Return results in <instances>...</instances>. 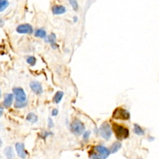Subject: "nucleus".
I'll return each instance as SVG.
<instances>
[{
    "instance_id": "nucleus-18",
    "label": "nucleus",
    "mask_w": 159,
    "mask_h": 159,
    "mask_svg": "<svg viewBox=\"0 0 159 159\" xmlns=\"http://www.w3.org/2000/svg\"><path fill=\"white\" fill-rule=\"evenodd\" d=\"M46 34H47L46 31L43 29H39V30H36L35 33H34V36L36 37H39V38H45Z\"/></svg>"
},
{
    "instance_id": "nucleus-25",
    "label": "nucleus",
    "mask_w": 159,
    "mask_h": 159,
    "mask_svg": "<svg viewBox=\"0 0 159 159\" xmlns=\"http://www.w3.org/2000/svg\"><path fill=\"white\" fill-rule=\"evenodd\" d=\"M53 126H54V124H53V122L52 120H51V118H48V127H52Z\"/></svg>"
},
{
    "instance_id": "nucleus-2",
    "label": "nucleus",
    "mask_w": 159,
    "mask_h": 159,
    "mask_svg": "<svg viewBox=\"0 0 159 159\" xmlns=\"http://www.w3.org/2000/svg\"><path fill=\"white\" fill-rule=\"evenodd\" d=\"M113 130L116 138L118 139L122 140L127 138L129 136V130L127 128L120 125H118L116 123L113 124Z\"/></svg>"
},
{
    "instance_id": "nucleus-19",
    "label": "nucleus",
    "mask_w": 159,
    "mask_h": 159,
    "mask_svg": "<svg viewBox=\"0 0 159 159\" xmlns=\"http://www.w3.org/2000/svg\"><path fill=\"white\" fill-rule=\"evenodd\" d=\"M8 0H0V11H3L8 6Z\"/></svg>"
},
{
    "instance_id": "nucleus-8",
    "label": "nucleus",
    "mask_w": 159,
    "mask_h": 159,
    "mask_svg": "<svg viewBox=\"0 0 159 159\" xmlns=\"http://www.w3.org/2000/svg\"><path fill=\"white\" fill-rule=\"evenodd\" d=\"M16 149L17 153L18 156L21 158H25L27 156V152H26L24 148V144L21 143H17L16 144Z\"/></svg>"
},
{
    "instance_id": "nucleus-12",
    "label": "nucleus",
    "mask_w": 159,
    "mask_h": 159,
    "mask_svg": "<svg viewBox=\"0 0 159 159\" xmlns=\"http://www.w3.org/2000/svg\"><path fill=\"white\" fill-rule=\"evenodd\" d=\"M56 37L55 34H54V33L50 34L47 38V42H49L51 44L53 48H56L57 47V45L56 43Z\"/></svg>"
},
{
    "instance_id": "nucleus-23",
    "label": "nucleus",
    "mask_w": 159,
    "mask_h": 159,
    "mask_svg": "<svg viewBox=\"0 0 159 159\" xmlns=\"http://www.w3.org/2000/svg\"><path fill=\"white\" fill-rule=\"evenodd\" d=\"M90 135V131H87V132H84V140H87L89 139Z\"/></svg>"
},
{
    "instance_id": "nucleus-7",
    "label": "nucleus",
    "mask_w": 159,
    "mask_h": 159,
    "mask_svg": "<svg viewBox=\"0 0 159 159\" xmlns=\"http://www.w3.org/2000/svg\"><path fill=\"white\" fill-rule=\"evenodd\" d=\"M16 31L20 34H31L33 32L32 26L28 24L19 25L17 28Z\"/></svg>"
},
{
    "instance_id": "nucleus-27",
    "label": "nucleus",
    "mask_w": 159,
    "mask_h": 159,
    "mask_svg": "<svg viewBox=\"0 0 159 159\" xmlns=\"http://www.w3.org/2000/svg\"><path fill=\"white\" fill-rule=\"evenodd\" d=\"M2 115V108H1V115Z\"/></svg>"
},
{
    "instance_id": "nucleus-14",
    "label": "nucleus",
    "mask_w": 159,
    "mask_h": 159,
    "mask_svg": "<svg viewBox=\"0 0 159 159\" xmlns=\"http://www.w3.org/2000/svg\"><path fill=\"white\" fill-rule=\"evenodd\" d=\"M26 120L32 124H34L38 121V117L34 113H30L26 116Z\"/></svg>"
},
{
    "instance_id": "nucleus-5",
    "label": "nucleus",
    "mask_w": 159,
    "mask_h": 159,
    "mask_svg": "<svg viewBox=\"0 0 159 159\" xmlns=\"http://www.w3.org/2000/svg\"><path fill=\"white\" fill-rule=\"evenodd\" d=\"M99 133L101 136L106 140H109L111 138L112 132L110 125L107 122H104L99 128Z\"/></svg>"
},
{
    "instance_id": "nucleus-21",
    "label": "nucleus",
    "mask_w": 159,
    "mask_h": 159,
    "mask_svg": "<svg viewBox=\"0 0 159 159\" xmlns=\"http://www.w3.org/2000/svg\"><path fill=\"white\" fill-rule=\"evenodd\" d=\"M69 2L70 5L72 6L74 10L76 11L78 9V5L76 2V0H69Z\"/></svg>"
},
{
    "instance_id": "nucleus-9",
    "label": "nucleus",
    "mask_w": 159,
    "mask_h": 159,
    "mask_svg": "<svg viewBox=\"0 0 159 159\" xmlns=\"http://www.w3.org/2000/svg\"><path fill=\"white\" fill-rule=\"evenodd\" d=\"M30 87L36 94H41L43 92V89L40 84L38 82H32L30 83Z\"/></svg>"
},
{
    "instance_id": "nucleus-1",
    "label": "nucleus",
    "mask_w": 159,
    "mask_h": 159,
    "mask_svg": "<svg viewBox=\"0 0 159 159\" xmlns=\"http://www.w3.org/2000/svg\"><path fill=\"white\" fill-rule=\"evenodd\" d=\"M94 151L89 153L91 159H106L111 153L110 150L103 146L98 145L94 147Z\"/></svg>"
},
{
    "instance_id": "nucleus-16",
    "label": "nucleus",
    "mask_w": 159,
    "mask_h": 159,
    "mask_svg": "<svg viewBox=\"0 0 159 159\" xmlns=\"http://www.w3.org/2000/svg\"><path fill=\"white\" fill-rule=\"evenodd\" d=\"M5 154L8 159H12L14 157V151H13L12 148L10 147L6 148L5 150Z\"/></svg>"
},
{
    "instance_id": "nucleus-26",
    "label": "nucleus",
    "mask_w": 159,
    "mask_h": 159,
    "mask_svg": "<svg viewBox=\"0 0 159 159\" xmlns=\"http://www.w3.org/2000/svg\"><path fill=\"white\" fill-rule=\"evenodd\" d=\"M77 19H77V17H76V16H75V17H74V18H73V20H74V22H76L77 21Z\"/></svg>"
},
{
    "instance_id": "nucleus-4",
    "label": "nucleus",
    "mask_w": 159,
    "mask_h": 159,
    "mask_svg": "<svg viewBox=\"0 0 159 159\" xmlns=\"http://www.w3.org/2000/svg\"><path fill=\"white\" fill-rule=\"evenodd\" d=\"M130 117L129 112L122 108H117L113 113V118L116 120H129Z\"/></svg>"
},
{
    "instance_id": "nucleus-13",
    "label": "nucleus",
    "mask_w": 159,
    "mask_h": 159,
    "mask_svg": "<svg viewBox=\"0 0 159 159\" xmlns=\"http://www.w3.org/2000/svg\"><path fill=\"white\" fill-rule=\"evenodd\" d=\"M120 148H121V143L118 141H116L112 144V145L111 146V147L110 148V150L111 153H115L120 150Z\"/></svg>"
},
{
    "instance_id": "nucleus-15",
    "label": "nucleus",
    "mask_w": 159,
    "mask_h": 159,
    "mask_svg": "<svg viewBox=\"0 0 159 159\" xmlns=\"http://www.w3.org/2000/svg\"><path fill=\"white\" fill-rule=\"evenodd\" d=\"M64 96V93L62 92V91H58L57 92L54 97V99H53V101H54V102L56 104H59L61 101L62 100V98Z\"/></svg>"
},
{
    "instance_id": "nucleus-17",
    "label": "nucleus",
    "mask_w": 159,
    "mask_h": 159,
    "mask_svg": "<svg viewBox=\"0 0 159 159\" xmlns=\"http://www.w3.org/2000/svg\"><path fill=\"white\" fill-rule=\"evenodd\" d=\"M134 132L135 134L139 136H143L144 134V132L143 129L137 124H135L134 125Z\"/></svg>"
},
{
    "instance_id": "nucleus-3",
    "label": "nucleus",
    "mask_w": 159,
    "mask_h": 159,
    "mask_svg": "<svg viewBox=\"0 0 159 159\" xmlns=\"http://www.w3.org/2000/svg\"><path fill=\"white\" fill-rule=\"evenodd\" d=\"M70 129L73 133L75 135H81L85 130V125L80 120L75 119L70 125Z\"/></svg>"
},
{
    "instance_id": "nucleus-20",
    "label": "nucleus",
    "mask_w": 159,
    "mask_h": 159,
    "mask_svg": "<svg viewBox=\"0 0 159 159\" xmlns=\"http://www.w3.org/2000/svg\"><path fill=\"white\" fill-rule=\"evenodd\" d=\"M27 62L29 64H30L31 66H34L35 65V64H36V58L34 57H33V56H30V57H28V58H27Z\"/></svg>"
},
{
    "instance_id": "nucleus-22",
    "label": "nucleus",
    "mask_w": 159,
    "mask_h": 159,
    "mask_svg": "<svg viewBox=\"0 0 159 159\" xmlns=\"http://www.w3.org/2000/svg\"><path fill=\"white\" fill-rule=\"evenodd\" d=\"M27 105V103L26 102H16V104H14V107L16 108H21L25 107V106Z\"/></svg>"
},
{
    "instance_id": "nucleus-24",
    "label": "nucleus",
    "mask_w": 159,
    "mask_h": 159,
    "mask_svg": "<svg viewBox=\"0 0 159 159\" xmlns=\"http://www.w3.org/2000/svg\"><path fill=\"white\" fill-rule=\"evenodd\" d=\"M58 114V110L57 109H54L52 111V116H56Z\"/></svg>"
},
{
    "instance_id": "nucleus-11",
    "label": "nucleus",
    "mask_w": 159,
    "mask_h": 159,
    "mask_svg": "<svg viewBox=\"0 0 159 159\" xmlns=\"http://www.w3.org/2000/svg\"><path fill=\"white\" fill-rule=\"evenodd\" d=\"M13 99H14V96H13L12 94H6L5 96L3 102V104L4 107L6 108H9L12 104Z\"/></svg>"
},
{
    "instance_id": "nucleus-6",
    "label": "nucleus",
    "mask_w": 159,
    "mask_h": 159,
    "mask_svg": "<svg viewBox=\"0 0 159 159\" xmlns=\"http://www.w3.org/2000/svg\"><path fill=\"white\" fill-rule=\"evenodd\" d=\"M13 92L16 96V99L17 102H25L26 100V95L24 92V90L20 87H16L12 90Z\"/></svg>"
},
{
    "instance_id": "nucleus-10",
    "label": "nucleus",
    "mask_w": 159,
    "mask_h": 159,
    "mask_svg": "<svg viewBox=\"0 0 159 159\" xmlns=\"http://www.w3.org/2000/svg\"><path fill=\"white\" fill-rule=\"evenodd\" d=\"M52 11L54 15H61L66 12V8L62 5H56L52 7Z\"/></svg>"
}]
</instances>
